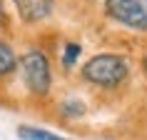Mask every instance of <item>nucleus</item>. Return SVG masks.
Returning a JSON list of instances; mask_svg holds the SVG:
<instances>
[{"mask_svg": "<svg viewBox=\"0 0 147 140\" xmlns=\"http://www.w3.org/2000/svg\"><path fill=\"white\" fill-rule=\"evenodd\" d=\"M130 75V65L122 55H112V53H102L95 55L85 63L82 68V78L87 83H95V85L102 88H115L120 85L125 78Z\"/></svg>", "mask_w": 147, "mask_h": 140, "instance_id": "1", "label": "nucleus"}, {"mask_svg": "<svg viewBox=\"0 0 147 140\" xmlns=\"http://www.w3.org/2000/svg\"><path fill=\"white\" fill-rule=\"evenodd\" d=\"M20 70H23L25 85L30 88V93L45 95L53 85V73H50V63L40 50H28L20 58Z\"/></svg>", "mask_w": 147, "mask_h": 140, "instance_id": "2", "label": "nucleus"}, {"mask_svg": "<svg viewBox=\"0 0 147 140\" xmlns=\"http://www.w3.org/2000/svg\"><path fill=\"white\" fill-rule=\"evenodd\" d=\"M105 10L125 28L147 30V0H105Z\"/></svg>", "mask_w": 147, "mask_h": 140, "instance_id": "3", "label": "nucleus"}, {"mask_svg": "<svg viewBox=\"0 0 147 140\" xmlns=\"http://www.w3.org/2000/svg\"><path fill=\"white\" fill-rule=\"evenodd\" d=\"M15 3L18 13L25 23H38V20H45L50 13H53V0H13Z\"/></svg>", "mask_w": 147, "mask_h": 140, "instance_id": "4", "label": "nucleus"}, {"mask_svg": "<svg viewBox=\"0 0 147 140\" xmlns=\"http://www.w3.org/2000/svg\"><path fill=\"white\" fill-rule=\"evenodd\" d=\"M18 138L20 140H67L62 135H55V133L42 130V128H32V125H20L18 128Z\"/></svg>", "mask_w": 147, "mask_h": 140, "instance_id": "5", "label": "nucleus"}, {"mask_svg": "<svg viewBox=\"0 0 147 140\" xmlns=\"http://www.w3.org/2000/svg\"><path fill=\"white\" fill-rule=\"evenodd\" d=\"M15 65H18V58L13 53V48L5 45V43H0V78L3 75H10L15 70Z\"/></svg>", "mask_w": 147, "mask_h": 140, "instance_id": "6", "label": "nucleus"}, {"mask_svg": "<svg viewBox=\"0 0 147 140\" xmlns=\"http://www.w3.org/2000/svg\"><path fill=\"white\" fill-rule=\"evenodd\" d=\"M80 53H82V48H80L78 43H70V45L65 48V55H62V65H65V68L70 70L72 65H75V63H78Z\"/></svg>", "mask_w": 147, "mask_h": 140, "instance_id": "7", "label": "nucleus"}, {"mask_svg": "<svg viewBox=\"0 0 147 140\" xmlns=\"http://www.w3.org/2000/svg\"><path fill=\"white\" fill-rule=\"evenodd\" d=\"M62 113H65L67 118H80V115H85V103L67 100V103H62Z\"/></svg>", "mask_w": 147, "mask_h": 140, "instance_id": "8", "label": "nucleus"}, {"mask_svg": "<svg viewBox=\"0 0 147 140\" xmlns=\"http://www.w3.org/2000/svg\"><path fill=\"white\" fill-rule=\"evenodd\" d=\"M5 20V8H3V0H0V23Z\"/></svg>", "mask_w": 147, "mask_h": 140, "instance_id": "9", "label": "nucleus"}, {"mask_svg": "<svg viewBox=\"0 0 147 140\" xmlns=\"http://www.w3.org/2000/svg\"><path fill=\"white\" fill-rule=\"evenodd\" d=\"M142 65H145V73H147V55H145V63H142Z\"/></svg>", "mask_w": 147, "mask_h": 140, "instance_id": "10", "label": "nucleus"}]
</instances>
